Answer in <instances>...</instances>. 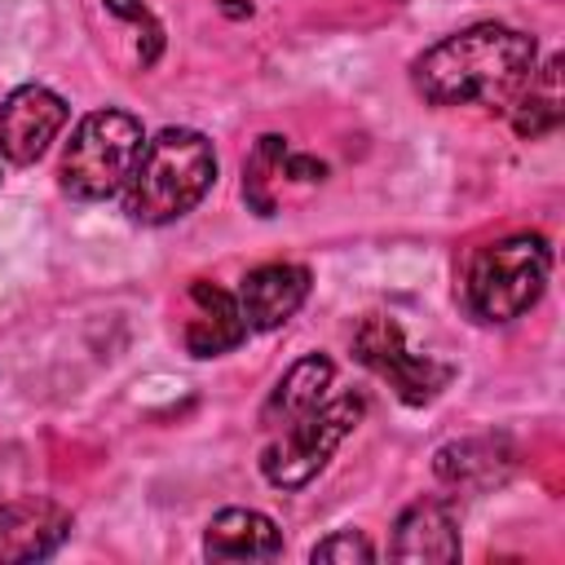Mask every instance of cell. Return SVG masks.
<instances>
[{"label":"cell","mask_w":565,"mask_h":565,"mask_svg":"<svg viewBox=\"0 0 565 565\" xmlns=\"http://www.w3.org/2000/svg\"><path fill=\"white\" fill-rule=\"evenodd\" d=\"M459 552L463 543L450 499H415L393 525V561H459Z\"/></svg>","instance_id":"30bf717a"},{"label":"cell","mask_w":565,"mask_h":565,"mask_svg":"<svg viewBox=\"0 0 565 565\" xmlns=\"http://www.w3.org/2000/svg\"><path fill=\"white\" fill-rule=\"evenodd\" d=\"M433 472L450 490H490V486L508 481V472H512V446H508V437L446 441L433 455Z\"/></svg>","instance_id":"4fadbf2b"},{"label":"cell","mask_w":565,"mask_h":565,"mask_svg":"<svg viewBox=\"0 0 565 565\" xmlns=\"http://www.w3.org/2000/svg\"><path fill=\"white\" fill-rule=\"evenodd\" d=\"M141 146H146V132H141L137 115H128L119 106L88 110L62 150L57 181L71 199H84V203L115 199L124 190V181L132 177Z\"/></svg>","instance_id":"277c9868"},{"label":"cell","mask_w":565,"mask_h":565,"mask_svg":"<svg viewBox=\"0 0 565 565\" xmlns=\"http://www.w3.org/2000/svg\"><path fill=\"white\" fill-rule=\"evenodd\" d=\"M309 561H313V565H318V561L353 565V561H375V547H371V539H366L362 530H335V534H327L322 543L309 547Z\"/></svg>","instance_id":"ac0fdd59"},{"label":"cell","mask_w":565,"mask_h":565,"mask_svg":"<svg viewBox=\"0 0 565 565\" xmlns=\"http://www.w3.org/2000/svg\"><path fill=\"white\" fill-rule=\"evenodd\" d=\"M565 119V93H561V57L552 53L543 66L530 71V79L521 84V93L512 97V132L534 141L556 132Z\"/></svg>","instance_id":"9a60e30c"},{"label":"cell","mask_w":565,"mask_h":565,"mask_svg":"<svg viewBox=\"0 0 565 565\" xmlns=\"http://www.w3.org/2000/svg\"><path fill=\"white\" fill-rule=\"evenodd\" d=\"M309 287H313L309 269L291 260H269L247 269L238 282V309L247 331H278L282 322H291L309 300Z\"/></svg>","instance_id":"ba28073f"},{"label":"cell","mask_w":565,"mask_h":565,"mask_svg":"<svg viewBox=\"0 0 565 565\" xmlns=\"http://www.w3.org/2000/svg\"><path fill=\"white\" fill-rule=\"evenodd\" d=\"M282 177H291V181H300V185H313V181L327 177V163L313 159V154H291V150H287V159H282Z\"/></svg>","instance_id":"d6986e66"},{"label":"cell","mask_w":565,"mask_h":565,"mask_svg":"<svg viewBox=\"0 0 565 565\" xmlns=\"http://www.w3.org/2000/svg\"><path fill=\"white\" fill-rule=\"evenodd\" d=\"M75 516L53 499H13L0 503V561H44L53 556Z\"/></svg>","instance_id":"9c48e42d"},{"label":"cell","mask_w":565,"mask_h":565,"mask_svg":"<svg viewBox=\"0 0 565 565\" xmlns=\"http://www.w3.org/2000/svg\"><path fill=\"white\" fill-rule=\"evenodd\" d=\"M552 247L543 234H508L472 252L463 269V305L477 322H512L521 318L547 287Z\"/></svg>","instance_id":"3957f363"},{"label":"cell","mask_w":565,"mask_h":565,"mask_svg":"<svg viewBox=\"0 0 565 565\" xmlns=\"http://www.w3.org/2000/svg\"><path fill=\"white\" fill-rule=\"evenodd\" d=\"M331 380H335V362H331L327 353H305V358L291 362L287 375L274 384V393H269V402H265V411H260V424H265V428H282L287 419L313 411V406L327 397Z\"/></svg>","instance_id":"5bb4252c"},{"label":"cell","mask_w":565,"mask_h":565,"mask_svg":"<svg viewBox=\"0 0 565 565\" xmlns=\"http://www.w3.org/2000/svg\"><path fill=\"white\" fill-rule=\"evenodd\" d=\"M539 66L534 35L508 22H472L441 35L411 62V88L428 106H499Z\"/></svg>","instance_id":"6da1fadb"},{"label":"cell","mask_w":565,"mask_h":565,"mask_svg":"<svg viewBox=\"0 0 565 565\" xmlns=\"http://www.w3.org/2000/svg\"><path fill=\"white\" fill-rule=\"evenodd\" d=\"M106 9L141 31V35H137V57H141V66H154L159 53H163V26H159L154 13L146 9V0H106Z\"/></svg>","instance_id":"e0dca14e"},{"label":"cell","mask_w":565,"mask_h":565,"mask_svg":"<svg viewBox=\"0 0 565 565\" xmlns=\"http://www.w3.org/2000/svg\"><path fill=\"white\" fill-rule=\"evenodd\" d=\"M212 181H216L212 141L199 128H163L141 146L132 177L124 181L119 194H124V212L137 225H172L203 203Z\"/></svg>","instance_id":"7a4b0ae2"},{"label":"cell","mask_w":565,"mask_h":565,"mask_svg":"<svg viewBox=\"0 0 565 565\" xmlns=\"http://www.w3.org/2000/svg\"><path fill=\"white\" fill-rule=\"evenodd\" d=\"M287 137H278V132H265L260 141H256V150L247 154V163H243V199H247V207L256 212V216H274L278 212V199H274V181L282 177V159H287Z\"/></svg>","instance_id":"2e32d148"},{"label":"cell","mask_w":565,"mask_h":565,"mask_svg":"<svg viewBox=\"0 0 565 565\" xmlns=\"http://www.w3.org/2000/svg\"><path fill=\"white\" fill-rule=\"evenodd\" d=\"M71 119V106L44 88V84H18L4 102H0V159L26 168L35 163L53 141L57 132L66 128Z\"/></svg>","instance_id":"52a82bcc"},{"label":"cell","mask_w":565,"mask_h":565,"mask_svg":"<svg viewBox=\"0 0 565 565\" xmlns=\"http://www.w3.org/2000/svg\"><path fill=\"white\" fill-rule=\"evenodd\" d=\"M190 300L199 305V318L185 322V349L190 358H221L230 349H238L247 340V322H243V309H238V296H230L225 287L207 282V278H194L190 282Z\"/></svg>","instance_id":"8fae6325"},{"label":"cell","mask_w":565,"mask_h":565,"mask_svg":"<svg viewBox=\"0 0 565 565\" xmlns=\"http://www.w3.org/2000/svg\"><path fill=\"white\" fill-rule=\"evenodd\" d=\"M282 552V530L256 508H221L203 530L207 561H274Z\"/></svg>","instance_id":"7c38bea8"},{"label":"cell","mask_w":565,"mask_h":565,"mask_svg":"<svg viewBox=\"0 0 565 565\" xmlns=\"http://www.w3.org/2000/svg\"><path fill=\"white\" fill-rule=\"evenodd\" d=\"M362 415H366V402L358 393H340L331 402L322 397L313 411L274 428V441L260 450V477L274 490H305L327 468L335 446L362 424Z\"/></svg>","instance_id":"5b68a950"},{"label":"cell","mask_w":565,"mask_h":565,"mask_svg":"<svg viewBox=\"0 0 565 565\" xmlns=\"http://www.w3.org/2000/svg\"><path fill=\"white\" fill-rule=\"evenodd\" d=\"M353 358L366 371H375L397 393V402H406V406H428L455 380V366L433 362L428 353H411L397 318H388V313H366L358 322V331H353Z\"/></svg>","instance_id":"8992f818"}]
</instances>
